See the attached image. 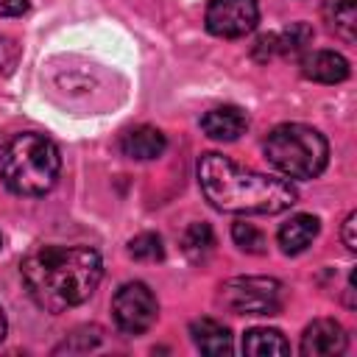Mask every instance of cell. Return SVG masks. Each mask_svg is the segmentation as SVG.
<instances>
[{
	"mask_svg": "<svg viewBox=\"0 0 357 357\" xmlns=\"http://www.w3.org/2000/svg\"><path fill=\"white\" fill-rule=\"evenodd\" d=\"M354 226H357V215H354V212H349V215H346V220H343V243H346V248H349V251H354V248H357Z\"/></svg>",
	"mask_w": 357,
	"mask_h": 357,
	"instance_id": "cell-19",
	"label": "cell"
},
{
	"mask_svg": "<svg viewBox=\"0 0 357 357\" xmlns=\"http://www.w3.org/2000/svg\"><path fill=\"white\" fill-rule=\"evenodd\" d=\"M231 237H234V243L243 248V251H248V254H265V234L254 226V223H245V220H237L234 226H231Z\"/></svg>",
	"mask_w": 357,
	"mask_h": 357,
	"instance_id": "cell-18",
	"label": "cell"
},
{
	"mask_svg": "<svg viewBox=\"0 0 357 357\" xmlns=\"http://www.w3.org/2000/svg\"><path fill=\"white\" fill-rule=\"evenodd\" d=\"M156 312H159L156 296L145 282H126L117 287L112 298L114 324L126 335H142L145 329H151V324L156 321Z\"/></svg>",
	"mask_w": 357,
	"mask_h": 357,
	"instance_id": "cell-6",
	"label": "cell"
},
{
	"mask_svg": "<svg viewBox=\"0 0 357 357\" xmlns=\"http://www.w3.org/2000/svg\"><path fill=\"white\" fill-rule=\"evenodd\" d=\"M31 298L47 312L84 304L103 276L100 254L89 245H39L20 265Z\"/></svg>",
	"mask_w": 357,
	"mask_h": 357,
	"instance_id": "cell-1",
	"label": "cell"
},
{
	"mask_svg": "<svg viewBox=\"0 0 357 357\" xmlns=\"http://www.w3.org/2000/svg\"><path fill=\"white\" fill-rule=\"evenodd\" d=\"M198 184L215 209L234 215H279L298 198L290 181L240 167L220 153L198 159Z\"/></svg>",
	"mask_w": 357,
	"mask_h": 357,
	"instance_id": "cell-2",
	"label": "cell"
},
{
	"mask_svg": "<svg viewBox=\"0 0 357 357\" xmlns=\"http://www.w3.org/2000/svg\"><path fill=\"white\" fill-rule=\"evenodd\" d=\"M301 73L318 84H340L349 78V61L335 50H312L301 59Z\"/></svg>",
	"mask_w": 357,
	"mask_h": 357,
	"instance_id": "cell-10",
	"label": "cell"
},
{
	"mask_svg": "<svg viewBox=\"0 0 357 357\" xmlns=\"http://www.w3.org/2000/svg\"><path fill=\"white\" fill-rule=\"evenodd\" d=\"M167 148V139L159 128L153 126H137V128H128L123 137H120V151L128 156V159H139V162H148V159H156L162 156V151Z\"/></svg>",
	"mask_w": 357,
	"mask_h": 357,
	"instance_id": "cell-11",
	"label": "cell"
},
{
	"mask_svg": "<svg viewBox=\"0 0 357 357\" xmlns=\"http://www.w3.org/2000/svg\"><path fill=\"white\" fill-rule=\"evenodd\" d=\"M128 254L139 262H159L165 259V245H162V237L153 234V231H145V234H137L131 243H128Z\"/></svg>",
	"mask_w": 357,
	"mask_h": 357,
	"instance_id": "cell-17",
	"label": "cell"
},
{
	"mask_svg": "<svg viewBox=\"0 0 357 357\" xmlns=\"http://www.w3.org/2000/svg\"><path fill=\"white\" fill-rule=\"evenodd\" d=\"M243 351L251 357H271V354H290V343L279 329L254 326L243 335Z\"/></svg>",
	"mask_w": 357,
	"mask_h": 357,
	"instance_id": "cell-14",
	"label": "cell"
},
{
	"mask_svg": "<svg viewBox=\"0 0 357 357\" xmlns=\"http://www.w3.org/2000/svg\"><path fill=\"white\" fill-rule=\"evenodd\" d=\"M346 351V332L332 318L312 321L301 335V354L304 357H335Z\"/></svg>",
	"mask_w": 357,
	"mask_h": 357,
	"instance_id": "cell-8",
	"label": "cell"
},
{
	"mask_svg": "<svg viewBox=\"0 0 357 357\" xmlns=\"http://www.w3.org/2000/svg\"><path fill=\"white\" fill-rule=\"evenodd\" d=\"M190 335L198 351L220 357V354H231V332L215 321V318H198L190 324Z\"/></svg>",
	"mask_w": 357,
	"mask_h": 357,
	"instance_id": "cell-13",
	"label": "cell"
},
{
	"mask_svg": "<svg viewBox=\"0 0 357 357\" xmlns=\"http://www.w3.org/2000/svg\"><path fill=\"white\" fill-rule=\"evenodd\" d=\"M215 248V237H212V229L206 223H192L184 237H181V251L192 259V262H204Z\"/></svg>",
	"mask_w": 357,
	"mask_h": 357,
	"instance_id": "cell-16",
	"label": "cell"
},
{
	"mask_svg": "<svg viewBox=\"0 0 357 357\" xmlns=\"http://www.w3.org/2000/svg\"><path fill=\"white\" fill-rule=\"evenodd\" d=\"M324 14H326L329 28L340 39H346V42L354 39V28H357V6H354V0H329Z\"/></svg>",
	"mask_w": 357,
	"mask_h": 357,
	"instance_id": "cell-15",
	"label": "cell"
},
{
	"mask_svg": "<svg viewBox=\"0 0 357 357\" xmlns=\"http://www.w3.org/2000/svg\"><path fill=\"white\" fill-rule=\"evenodd\" d=\"M201 128L209 139L218 142H234L248 128V114L240 106H215L201 117Z\"/></svg>",
	"mask_w": 357,
	"mask_h": 357,
	"instance_id": "cell-9",
	"label": "cell"
},
{
	"mask_svg": "<svg viewBox=\"0 0 357 357\" xmlns=\"http://www.w3.org/2000/svg\"><path fill=\"white\" fill-rule=\"evenodd\" d=\"M61 170V156L45 134H17L0 153V178L14 195H45L53 190Z\"/></svg>",
	"mask_w": 357,
	"mask_h": 357,
	"instance_id": "cell-3",
	"label": "cell"
},
{
	"mask_svg": "<svg viewBox=\"0 0 357 357\" xmlns=\"http://www.w3.org/2000/svg\"><path fill=\"white\" fill-rule=\"evenodd\" d=\"M220 304L234 315H276L284 287L273 276H234L220 284Z\"/></svg>",
	"mask_w": 357,
	"mask_h": 357,
	"instance_id": "cell-5",
	"label": "cell"
},
{
	"mask_svg": "<svg viewBox=\"0 0 357 357\" xmlns=\"http://www.w3.org/2000/svg\"><path fill=\"white\" fill-rule=\"evenodd\" d=\"M265 156L287 178H315L329 162V145L318 128L304 123H284L268 134Z\"/></svg>",
	"mask_w": 357,
	"mask_h": 357,
	"instance_id": "cell-4",
	"label": "cell"
},
{
	"mask_svg": "<svg viewBox=\"0 0 357 357\" xmlns=\"http://www.w3.org/2000/svg\"><path fill=\"white\" fill-rule=\"evenodd\" d=\"M0 245H3V237H0Z\"/></svg>",
	"mask_w": 357,
	"mask_h": 357,
	"instance_id": "cell-22",
	"label": "cell"
},
{
	"mask_svg": "<svg viewBox=\"0 0 357 357\" xmlns=\"http://www.w3.org/2000/svg\"><path fill=\"white\" fill-rule=\"evenodd\" d=\"M318 231H321V223L315 215H293L290 220H284L279 226L276 240L284 254H301L318 237Z\"/></svg>",
	"mask_w": 357,
	"mask_h": 357,
	"instance_id": "cell-12",
	"label": "cell"
},
{
	"mask_svg": "<svg viewBox=\"0 0 357 357\" xmlns=\"http://www.w3.org/2000/svg\"><path fill=\"white\" fill-rule=\"evenodd\" d=\"M257 0H209L206 6V31L223 39L251 33L257 28Z\"/></svg>",
	"mask_w": 357,
	"mask_h": 357,
	"instance_id": "cell-7",
	"label": "cell"
},
{
	"mask_svg": "<svg viewBox=\"0 0 357 357\" xmlns=\"http://www.w3.org/2000/svg\"><path fill=\"white\" fill-rule=\"evenodd\" d=\"M6 329H8V321H6V312H3V307H0V340L6 337Z\"/></svg>",
	"mask_w": 357,
	"mask_h": 357,
	"instance_id": "cell-21",
	"label": "cell"
},
{
	"mask_svg": "<svg viewBox=\"0 0 357 357\" xmlns=\"http://www.w3.org/2000/svg\"><path fill=\"white\" fill-rule=\"evenodd\" d=\"M28 8V0H0V17H20Z\"/></svg>",
	"mask_w": 357,
	"mask_h": 357,
	"instance_id": "cell-20",
	"label": "cell"
}]
</instances>
